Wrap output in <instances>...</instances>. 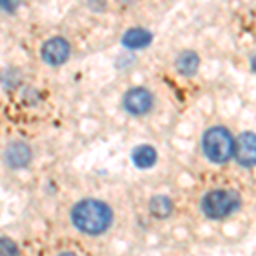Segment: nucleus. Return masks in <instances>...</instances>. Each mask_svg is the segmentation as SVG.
Returning a JSON list of instances; mask_svg holds the SVG:
<instances>
[{
	"label": "nucleus",
	"mask_w": 256,
	"mask_h": 256,
	"mask_svg": "<svg viewBox=\"0 0 256 256\" xmlns=\"http://www.w3.org/2000/svg\"><path fill=\"white\" fill-rule=\"evenodd\" d=\"M150 32L146 30H140V28H135V30H128L122 38L123 46L130 48V50H138L144 48L150 43Z\"/></svg>",
	"instance_id": "nucleus-10"
},
{
	"label": "nucleus",
	"mask_w": 256,
	"mask_h": 256,
	"mask_svg": "<svg viewBox=\"0 0 256 256\" xmlns=\"http://www.w3.org/2000/svg\"><path fill=\"white\" fill-rule=\"evenodd\" d=\"M236 140L226 126H210L202 137V152L210 162L224 164L234 158Z\"/></svg>",
	"instance_id": "nucleus-3"
},
{
	"label": "nucleus",
	"mask_w": 256,
	"mask_h": 256,
	"mask_svg": "<svg viewBox=\"0 0 256 256\" xmlns=\"http://www.w3.org/2000/svg\"><path fill=\"white\" fill-rule=\"evenodd\" d=\"M58 256H77V254H74V253H70V251H65V253H60Z\"/></svg>",
	"instance_id": "nucleus-15"
},
{
	"label": "nucleus",
	"mask_w": 256,
	"mask_h": 256,
	"mask_svg": "<svg viewBox=\"0 0 256 256\" xmlns=\"http://www.w3.org/2000/svg\"><path fill=\"white\" fill-rule=\"evenodd\" d=\"M19 6V0H0V9L10 12V10H16Z\"/></svg>",
	"instance_id": "nucleus-13"
},
{
	"label": "nucleus",
	"mask_w": 256,
	"mask_h": 256,
	"mask_svg": "<svg viewBox=\"0 0 256 256\" xmlns=\"http://www.w3.org/2000/svg\"><path fill=\"white\" fill-rule=\"evenodd\" d=\"M158 160V152L150 146H138L132 152V162L138 169H148L152 168Z\"/></svg>",
	"instance_id": "nucleus-8"
},
{
	"label": "nucleus",
	"mask_w": 256,
	"mask_h": 256,
	"mask_svg": "<svg viewBox=\"0 0 256 256\" xmlns=\"http://www.w3.org/2000/svg\"><path fill=\"white\" fill-rule=\"evenodd\" d=\"M234 158L242 168L256 166V135L246 132L236 140L234 146Z\"/></svg>",
	"instance_id": "nucleus-6"
},
{
	"label": "nucleus",
	"mask_w": 256,
	"mask_h": 256,
	"mask_svg": "<svg viewBox=\"0 0 256 256\" xmlns=\"http://www.w3.org/2000/svg\"><path fill=\"white\" fill-rule=\"evenodd\" d=\"M241 208V195L236 190L217 188L205 193L200 200V210L210 220H222Z\"/></svg>",
	"instance_id": "nucleus-2"
},
{
	"label": "nucleus",
	"mask_w": 256,
	"mask_h": 256,
	"mask_svg": "<svg viewBox=\"0 0 256 256\" xmlns=\"http://www.w3.org/2000/svg\"><path fill=\"white\" fill-rule=\"evenodd\" d=\"M0 256H19L18 244L9 238H0Z\"/></svg>",
	"instance_id": "nucleus-12"
},
{
	"label": "nucleus",
	"mask_w": 256,
	"mask_h": 256,
	"mask_svg": "<svg viewBox=\"0 0 256 256\" xmlns=\"http://www.w3.org/2000/svg\"><path fill=\"white\" fill-rule=\"evenodd\" d=\"M251 68H253V72H256V56L251 58Z\"/></svg>",
	"instance_id": "nucleus-14"
},
{
	"label": "nucleus",
	"mask_w": 256,
	"mask_h": 256,
	"mask_svg": "<svg viewBox=\"0 0 256 256\" xmlns=\"http://www.w3.org/2000/svg\"><path fill=\"white\" fill-rule=\"evenodd\" d=\"M198 65H200V60H198L196 53L193 52H183L176 60V68L183 76H193V74H196Z\"/></svg>",
	"instance_id": "nucleus-11"
},
{
	"label": "nucleus",
	"mask_w": 256,
	"mask_h": 256,
	"mask_svg": "<svg viewBox=\"0 0 256 256\" xmlns=\"http://www.w3.org/2000/svg\"><path fill=\"white\" fill-rule=\"evenodd\" d=\"M70 56V44L67 40L55 36V38L48 40L41 48V58L48 65H62L68 60Z\"/></svg>",
	"instance_id": "nucleus-5"
},
{
	"label": "nucleus",
	"mask_w": 256,
	"mask_h": 256,
	"mask_svg": "<svg viewBox=\"0 0 256 256\" xmlns=\"http://www.w3.org/2000/svg\"><path fill=\"white\" fill-rule=\"evenodd\" d=\"M174 210L172 200L166 195H154L148 202V212L156 218H168Z\"/></svg>",
	"instance_id": "nucleus-9"
},
{
	"label": "nucleus",
	"mask_w": 256,
	"mask_h": 256,
	"mask_svg": "<svg viewBox=\"0 0 256 256\" xmlns=\"http://www.w3.org/2000/svg\"><path fill=\"white\" fill-rule=\"evenodd\" d=\"M72 224L88 236H99L113 224V210L98 198H86L74 205Z\"/></svg>",
	"instance_id": "nucleus-1"
},
{
	"label": "nucleus",
	"mask_w": 256,
	"mask_h": 256,
	"mask_svg": "<svg viewBox=\"0 0 256 256\" xmlns=\"http://www.w3.org/2000/svg\"><path fill=\"white\" fill-rule=\"evenodd\" d=\"M152 106H154V96L146 88L130 89L123 98V108L134 116H144L152 110Z\"/></svg>",
	"instance_id": "nucleus-4"
},
{
	"label": "nucleus",
	"mask_w": 256,
	"mask_h": 256,
	"mask_svg": "<svg viewBox=\"0 0 256 256\" xmlns=\"http://www.w3.org/2000/svg\"><path fill=\"white\" fill-rule=\"evenodd\" d=\"M32 152L28 144L24 142H14L7 147L6 150V160L12 169H22L31 162Z\"/></svg>",
	"instance_id": "nucleus-7"
}]
</instances>
